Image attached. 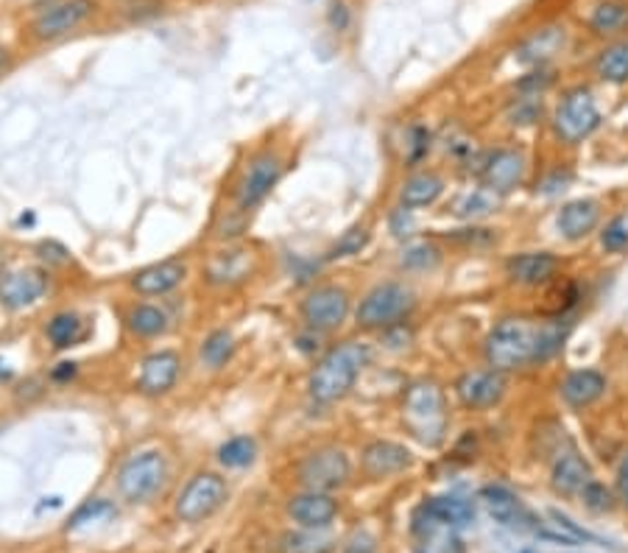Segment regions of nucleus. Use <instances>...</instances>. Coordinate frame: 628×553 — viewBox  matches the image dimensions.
Wrapping results in <instances>:
<instances>
[{
	"label": "nucleus",
	"instance_id": "1",
	"mask_svg": "<svg viewBox=\"0 0 628 553\" xmlns=\"http://www.w3.org/2000/svg\"><path fill=\"white\" fill-rule=\"evenodd\" d=\"M567 316L558 318H528L508 316L492 327L483 341V358L497 372H515L531 363H542L556 356L567 338Z\"/></svg>",
	"mask_w": 628,
	"mask_h": 553
},
{
	"label": "nucleus",
	"instance_id": "2",
	"mask_svg": "<svg viewBox=\"0 0 628 553\" xmlns=\"http://www.w3.org/2000/svg\"><path fill=\"white\" fill-rule=\"evenodd\" d=\"M369 358H372V352H369V347L363 341L336 344L311 372L307 392H311L313 400L322 402V406L343 400V397L355 388Z\"/></svg>",
	"mask_w": 628,
	"mask_h": 553
},
{
	"label": "nucleus",
	"instance_id": "3",
	"mask_svg": "<svg viewBox=\"0 0 628 553\" xmlns=\"http://www.w3.org/2000/svg\"><path fill=\"white\" fill-rule=\"evenodd\" d=\"M402 425L408 428L413 440L427 447H438L447 436L450 413L442 386L433 381L413 383L402 400Z\"/></svg>",
	"mask_w": 628,
	"mask_h": 553
},
{
	"label": "nucleus",
	"instance_id": "4",
	"mask_svg": "<svg viewBox=\"0 0 628 553\" xmlns=\"http://www.w3.org/2000/svg\"><path fill=\"white\" fill-rule=\"evenodd\" d=\"M413 305H416V299H413L411 288L402 282H381L361 299L355 322L363 330H386V327L400 325L413 311Z\"/></svg>",
	"mask_w": 628,
	"mask_h": 553
},
{
	"label": "nucleus",
	"instance_id": "5",
	"mask_svg": "<svg viewBox=\"0 0 628 553\" xmlns=\"http://www.w3.org/2000/svg\"><path fill=\"white\" fill-rule=\"evenodd\" d=\"M601 127V109H597L595 96L590 87L567 89L565 98L558 101L553 112V132L567 146L584 143L595 129Z\"/></svg>",
	"mask_w": 628,
	"mask_h": 553
},
{
	"label": "nucleus",
	"instance_id": "6",
	"mask_svg": "<svg viewBox=\"0 0 628 553\" xmlns=\"http://www.w3.org/2000/svg\"><path fill=\"white\" fill-rule=\"evenodd\" d=\"M168 478V461L159 450H146L137 453L134 458H129L126 465L118 470V492H121L123 501L129 503H146L162 490V483Z\"/></svg>",
	"mask_w": 628,
	"mask_h": 553
},
{
	"label": "nucleus",
	"instance_id": "7",
	"mask_svg": "<svg viewBox=\"0 0 628 553\" xmlns=\"http://www.w3.org/2000/svg\"><path fill=\"white\" fill-rule=\"evenodd\" d=\"M352 478V461L341 447H318L297 467V481L313 492H338Z\"/></svg>",
	"mask_w": 628,
	"mask_h": 553
},
{
	"label": "nucleus",
	"instance_id": "8",
	"mask_svg": "<svg viewBox=\"0 0 628 553\" xmlns=\"http://www.w3.org/2000/svg\"><path fill=\"white\" fill-rule=\"evenodd\" d=\"M227 481L218 472H196L191 481L184 483V490L179 492L173 512L182 522H202L207 517L216 515L227 503Z\"/></svg>",
	"mask_w": 628,
	"mask_h": 553
},
{
	"label": "nucleus",
	"instance_id": "9",
	"mask_svg": "<svg viewBox=\"0 0 628 553\" xmlns=\"http://www.w3.org/2000/svg\"><path fill=\"white\" fill-rule=\"evenodd\" d=\"M349 293L341 286H322L313 288L305 299H302V318L311 330H338L349 316Z\"/></svg>",
	"mask_w": 628,
	"mask_h": 553
},
{
	"label": "nucleus",
	"instance_id": "10",
	"mask_svg": "<svg viewBox=\"0 0 628 553\" xmlns=\"http://www.w3.org/2000/svg\"><path fill=\"white\" fill-rule=\"evenodd\" d=\"M506 372L497 369H472L456 381V397L467 411H486L506 397Z\"/></svg>",
	"mask_w": 628,
	"mask_h": 553
},
{
	"label": "nucleus",
	"instance_id": "11",
	"mask_svg": "<svg viewBox=\"0 0 628 553\" xmlns=\"http://www.w3.org/2000/svg\"><path fill=\"white\" fill-rule=\"evenodd\" d=\"M93 12H96V0H59L37 14V20L32 23L34 39L48 43V39H59L64 34L76 32Z\"/></svg>",
	"mask_w": 628,
	"mask_h": 553
},
{
	"label": "nucleus",
	"instance_id": "12",
	"mask_svg": "<svg viewBox=\"0 0 628 553\" xmlns=\"http://www.w3.org/2000/svg\"><path fill=\"white\" fill-rule=\"evenodd\" d=\"M279 177H282V159H279L277 154L263 152L261 157H254L252 163H249L246 173L241 177V182H238V207H241V211L257 207V204L274 191V184L279 182Z\"/></svg>",
	"mask_w": 628,
	"mask_h": 553
},
{
	"label": "nucleus",
	"instance_id": "13",
	"mask_svg": "<svg viewBox=\"0 0 628 553\" xmlns=\"http://www.w3.org/2000/svg\"><path fill=\"white\" fill-rule=\"evenodd\" d=\"M528 171L526 154L517 148H497L488 152L481 163V182L488 193H508L522 184Z\"/></svg>",
	"mask_w": 628,
	"mask_h": 553
},
{
	"label": "nucleus",
	"instance_id": "14",
	"mask_svg": "<svg viewBox=\"0 0 628 553\" xmlns=\"http://www.w3.org/2000/svg\"><path fill=\"white\" fill-rule=\"evenodd\" d=\"M413 467V453L408 450L400 442L375 440L369 442L361 453V470L363 476L372 481H383V478H394L400 472L411 470Z\"/></svg>",
	"mask_w": 628,
	"mask_h": 553
},
{
	"label": "nucleus",
	"instance_id": "15",
	"mask_svg": "<svg viewBox=\"0 0 628 553\" xmlns=\"http://www.w3.org/2000/svg\"><path fill=\"white\" fill-rule=\"evenodd\" d=\"M45 288H48V274L43 268H12V272L0 274V305L9 311L28 308L43 297Z\"/></svg>",
	"mask_w": 628,
	"mask_h": 553
},
{
	"label": "nucleus",
	"instance_id": "16",
	"mask_svg": "<svg viewBox=\"0 0 628 553\" xmlns=\"http://www.w3.org/2000/svg\"><path fill=\"white\" fill-rule=\"evenodd\" d=\"M567 39H570V34H567L565 23H551V26L533 28L531 34H526V37L520 39L515 57L517 62L531 64V68H545L553 57L565 51Z\"/></svg>",
	"mask_w": 628,
	"mask_h": 553
},
{
	"label": "nucleus",
	"instance_id": "17",
	"mask_svg": "<svg viewBox=\"0 0 628 553\" xmlns=\"http://www.w3.org/2000/svg\"><path fill=\"white\" fill-rule=\"evenodd\" d=\"M558 268H561V263L551 252H520V255H511L506 261V277L515 286L540 288L556 280Z\"/></svg>",
	"mask_w": 628,
	"mask_h": 553
},
{
	"label": "nucleus",
	"instance_id": "18",
	"mask_svg": "<svg viewBox=\"0 0 628 553\" xmlns=\"http://www.w3.org/2000/svg\"><path fill=\"white\" fill-rule=\"evenodd\" d=\"M286 512L299 528H327L338 517L341 506L330 492L305 490L288 497Z\"/></svg>",
	"mask_w": 628,
	"mask_h": 553
},
{
	"label": "nucleus",
	"instance_id": "19",
	"mask_svg": "<svg viewBox=\"0 0 628 553\" xmlns=\"http://www.w3.org/2000/svg\"><path fill=\"white\" fill-rule=\"evenodd\" d=\"M587 32L603 43H615L628 34V0H595L587 14Z\"/></svg>",
	"mask_w": 628,
	"mask_h": 553
},
{
	"label": "nucleus",
	"instance_id": "20",
	"mask_svg": "<svg viewBox=\"0 0 628 553\" xmlns=\"http://www.w3.org/2000/svg\"><path fill=\"white\" fill-rule=\"evenodd\" d=\"M592 481V467L584 456H578L576 450H565L561 456L553 458L551 467V486L556 495H581L587 483Z\"/></svg>",
	"mask_w": 628,
	"mask_h": 553
},
{
	"label": "nucleus",
	"instance_id": "21",
	"mask_svg": "<svg viewBox=\"0 0 628 553\" xmlns=\"http://www.w3.org/2000/svg\"><path fill=\"white\" fill-rule=\"evenodd\" d=\"M179 369H182V361H179L177 352L171 350H159L154 352V356H148L146 361H143V369H140V392L143 395H166V392H171L173 383H177L179 377Z\"/></svg>",
	"mask_w": 628,
	"mask_h": 553
},
{
	"label": "nucleus",
	"instance_id": "22",
	"mask_svg": "<svg viewBox=\"0 0 628 553\" xmlns=\"http://www.w3.org/2000/svg\"><path fill=\"white\" fill-rule=\"evenodd\" d=\"M597 221H601V204L592 202V199L567 202L556 216L558 232H561L567 241H584L590 232H595Z\"/></svg>",
	"mask_w": 628,
	"mask_h": 553
},
{
	"label": "nucleus",
	"instance_id": "23",
	"mask_svg": "<svg viewBox=\"0 0 628 553\" xmlns=\"http://www.w3.org/2000/svg\"><path fill=\"white\" fill-rule=\"evenodd\" d=\"M603 392H606V377L597 369H576L561 381V400L576 411L601 400Z\"/></svg>",
	"mask_w": 628,
	"mask_h": 553
},
{
	"label": "nucleus",
	"instance_id": "24",
	"mask_svg": "<svg viewBox=\"0 0 628 553\" xmlns=\"http://www.w3.org/2000/svg\"><path fill=\"white\" fill-rule=\"evenodd\" d=\"M184 268L182 261H166V263H154V266L143 268L132 277V288L143 297H162V293L173 291L177 286L184 282Z\"/></svg>",
	"mask_w": 628,
	"mask_h": 553
},
{
	"label": "nucleus",
	"instance_id": "25",
	"mask_svg": "<svg viewBox=\"0 0 628 553\" xmlns=\"http://www.w3.org/2000/svg\"><path fill=\"white\" fill-rule=\"evenodd\" d=\"M478 497H481V503L486 506L488 515L495 517L500 526L522 528L526 522H531L528 512L522 509L520 497H517L511 490H506V486H500V483H488V486H483Z\"/></svg>",
	"mask_w": 628,
	"mask_h": 553
},
{
	"label": "nucleus",
	"instance_id": "26",
	"mask_svg": "<svg viewBox=\"0 0 628 553\" xmlns=\"http://www.w3.org/2000/svg\"><path fill=\"white\" fill-rule=\"evenodd\" d=\"M442 193H445V179L433 171H419L406 179L400 191V202L408 211H416V207H431V204H436Z\"/></svg>",
	"mask_w": 628,
	"mask_h": 553
},
{
	"label": "nucleus",
	"instance_id": "27",
	"mask_svg": "<svg viewBox=\"0 0 628 553\" xmlns=\"http://www.w3.org/2000/svg\"><path fill=\"white\" fill-rule=\"evenodd\" d=\"M595 76L606 84H626L628 82V39H615L606 43L595 53Z\"/></svg>",
	"mask_w": 628,
	"mask_h": 553
},
{
	"label": "nucleus",
	"instance_id": "28",
	"mask_svg": "<svg viewBox=\"0 0 628 553\" xmlns=\"http://www.w3.org/2000/svg\"><path fill=\"white\" fill-rule=\"evenodd\" d=\"M279 553H333L336 551V540L330 534H324V528H297V531H286L277 542Z\"/></svg>",
	"mask_w": 628,
	"mask_h": 553
},
{
	"label": "nucleus",
	"instance_id": "29",
	"mask_svg": "<svg viewBox=\"0 0 628 553\" xmlns=\"http://www.w3.org/2000/svg\"><path fill=\"white\" fill-rule=\"evenodd\" d=\"M249 268H252V255L249 252H221L209 261L207 277L213 282H238L243 277H249Z\"/></svg>",
	"mask_w": 628,
	"mask_h": 553
},
{
	"label": "nucleus",
	"instance_id": "30",
	"mask_svg": "<svg viewBox=\"0 0 628 553\" xmlns=\"http://www.w3.org/2000/svg\"><path fill=\"white\" fill-rule=\"evenodd\" d=\"M84 336H87V327H84L78 313H59V316L51 318V325H48V338H51V344L59 347V350L76 347Z\"/></svg>",
	"mask_w": 628,
	"mask_h": 553
},
{
	"label": "nucleus",
	"instance_id": "31",
	"mask_svg": "<svg viewBox=\"0 0 628 553\" xmlns=\"http://www.w3.org/2000/svg\"><path fill=\"white\" fill-rule=\"evenodd\" d=\"M425 509L438 522H450V526H463L475 515V509L467 501H461V497H436V501L427 503Z\"/></svg>",
	"mask_w": 628,
	"mask_h": 553
},
{
	"label": "nucleus",
	"instance_id": "32",
	"mask_svg": "<svg viewBox=\"0 0 628 553\" xmlns=\"http://www.w3.org/2000/svg\"><path fill=\"white\" fill-rule=\"evenodd\" d=\"M129 327H132V333H137V336L154 338L159 336V333H166L168 316L166 311H159L157 305H137L129 313Z\"/></svg>",
	"mask_w": 628,
	"mask_h": 553
},
{
	"label": "nucleus",
	"instance_id": "33",
	"mask_svg": "<svg viewBox=\"0 0 628 553\" xmlns=\"http://www.w3.org/2000/svg\"><path fill=\"white\" fill-rule=\"evenodd\" d=\"M257 456V442L252 436H235V440L224 442L221 450H218V461L229 470H241V467H249Z\"/></svg>",
	"mask_w": 628,
	"mask_h": 553
},
{
	"label": "nucleus",
	"instance_id": "34",
	"mask_svg": "<svg viewBox=\"0 0 628 553\" xmlns=\"http://www.w3.org/2000/svg\"><path fill=\"white\" fill-rule=\"evenodd\" d=\"M232 352H235V338H232V333L229 330H216L202 347L204 363L213 369L224 366V363L232 358Z\"/></svg>",
	"mask_w": 628,
	"mask_h": 553
},
{
	"label": "nucleus",
	"instance_id": "35",
	"mask_svg": "<svg viewBox=\"0 0 628 553\" xmlns=\"http://www.w3.org/2000/svg\"><path fill=\"white\" fill-rule=\"evenodd\" d=\"M581 501H584L587 509L595 512V515H606V512H612L617 506L615 492H612L606 483L595 481V478H592V481L584 486V492H581Z\"/></svg>",
	"mask_w": 628,
	"mask_h": 553
},
{
	"label": "nucleus",
	"instance_id": "36",
	"mask_svg": "<svg viewBox=\"0 0 628 553\" xmlns=\"http://www.w3.org/2000/svg\"><path fill=\"white\" fill-rule=\"evenodd\" d=\"M369 243V229L366 227H352L347 229L341 238H338L336 247L330 249V261H341V257H352V255H361V249Z\"/></svg>",
	"mask_w": 628,
	"mask_h": 553
},
{
	"label": "nucleus",
	"instance_id": "37",
	"mask_svg": "<svg viewBox=\"0 0 628 553\" xmlns=\"http://www.w3.org/2000/svg\"><path fill=\"white\" fill-rule=\"evenodd\" d=\"M442 261V249L436 243H413L402 252V266L406 268H433L436 263Z\"/></svg>",
	"mask_w": 628,
	"mask_h": 553
},
{
	"label": "nucleus",
	"instance_id": "38",
	"mask_svg": "<svg viewBox=\"0 0 628 553\" xmlns=\"http://www.w3.org/2000/svg\"><path fill=\"white\" fill-rule=\"evenodd\" d=\"M542 115V98L536 96H522L517 98V104L508 109V121L515 127H531V123L540 121Z\"/></svg>",
	"mask_w": 628,
	"mask_h": 553
},
{
	"label": "nucleus",
	"instance_id": "39",
	"mask_svg": "<svg viewBox=\"0 0 628 553\" xmlns=\"http://www.w3.org/2000/svg\"><path fill=\"white\" fill-rule=\"evenodd\" d=\"M603 249L609 252H623L628 247V224L623 218H615L612 224H606V229L601 232Z\"/></svg>",
	"mask_w": 628,
	"mask_h": 553
},
{
	"label": "nucleus",
	"instance_id": "40",
	"mask_svg": "<svg viewBox=\"0 0 628 553\" xmlns=\"http://www.w3.org/2000/svg\"><path fill=\"white\" fill-rule=\"evenodd\" d=\"M553 84V71H547V68H536L533 73H528L526 79H522L520 84H517V89H520L522 96H536L540 98L542 93H545L547 87Z\"/></svg>",
	"mask_w": 628,
	"mask_h": 553
},
{
	"label": "nucleus",
	"instance_id": "41",
	"mask_svg": "<svg viewBox=\"0 0 628 553\" xmlns=\"http://www.w3.org/2000/svg\"><path fill=\"white\" fill-rule=\"evenodd\" d=\"M109 515H114V509L109 506L107 501H93V503H87L84 509L76 512V517H73V522H70V526L73 528L87 526V522H98L101 517H109Z\"/></svg>",
	"mask_w": 628,
	"mask_h": 553
},
{
	"label": "nucleus",
	"instance_id": "42",
	"mask_svg": "<svg viewBox=\"0 0 628 553\" xmlns=\"http://www.w3.org/2000/svg\"><path fill=\"white\" fill-rule=\"evenodd\" d=\"M495 207V202H492V196L488 193H472V196H467L463 202H458V216H483V213H488Z\"/></svg>",
	"mask_w": 628,
	"mask_h": 553
},
{
	"label": "nucleus",
	"instance_id": "43",
	"mask_svg": "<svg viewBox=\"0 0 628 553\" xmlns=\"http://www.w3.org/2000/svg\"><path fill=\"white\" fill-rule=\"evenodd\" d=\"M341 553H381V551H377L375 534H369V531H355V534L343 542Z\"/></svg>",
	"mask_w": 628,
	"mask_h": 553
},
{
	"label": "nucleus",
	"instance_id": "44",
	"mask_svg": "<svg viewBox=\"0 0 628 553\" xmlns=\"http://www.w3.org/2000/svg\"><path fill=\"white\" fill-rule=\"evenodd\" d=\"M551 517H553V520H556L558 528H565L567 537H570V540H576V542H592V534H587L584 528H578L576 522H572L567 515H561V512L551 509Z\"/></svg>",
	"mask_w": 628,
	"mask_h": 553
},
{
	"label": "nucleus",
	"instance_id": "45",
	"mask_svg": "<svg viewBox=\"0 0 628 553\" xmlns=\"http://www.w3.org/2000/svg\"><path fill=\"white\" fill-rule=\"evenodd\" d=\"M330 26L338 28V32H343V28L349 26V12L341 0H336V3L330 7Z\"/></svg>",
	"mask_w": 628,
	"mask_h": 553
},
{
	"label": "nucleus",
	"instance_id": "46",
	"mask_svg": "<svg viewBox=\"0 0 628 553\" xmlns=\"http://www.w3.org/2000/svg\"><path fill=\"white\" fill-rule=\"evenodd\" d=\"M615 486H617V495H620V501H628V453L623 456L620 467H617Z\"/></svg>",
	"mask_w": 628,
	"mask_h": 553
},
{
	"label": "nucleus",
	"instance_id": "47",
	"mask_svg": "<svg viewBox=\"0 0 628 553\" xmlns=\"http://www.w3.org/2000/svg\"><path fill=\"white\" fill-rule=\"evenodd\" d=\"M9 68V51L7 48H0V76H3V71Z\"/></svg>",
	"mask_w": 628,
	"mask_h": 553
},
{
	"label": "nucleus",
	"instance_id": "48",
	"mask_svg": "<svg viewBox=\"0 0 628 553\" xmlns=\"http://www.w3.org/2000/svg\"><path fill=\"white\" fill-rule=\"evenodd\" d=\"M9 375V369H7V363L0 361V377H7Z\"/></svg>",
	"mask_w": 628,
	"mask_h": 553
},
{
	"label": "nucleus",
	"instance_id": "49",
	"mask_svg": "<svg viewBox=\"0 0 628 553\" xmlns=\"http://www.w3.org/2000/svg\"><path fill=\"white\" fill-rule=\"evenodd\" d=\"M623 503H626V506H628V501H623Z\"/></svg>",
	"mask_w": 628,
	"mask_h": 553
}]
</instances>
